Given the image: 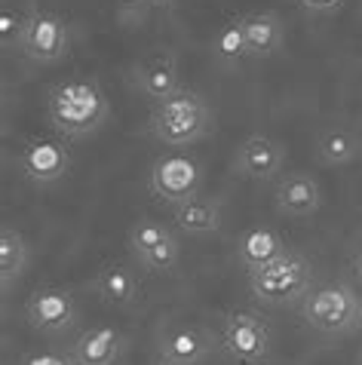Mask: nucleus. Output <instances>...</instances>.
<instances>
[{"instance_id": "1", "label": "nucleus", "mask_w": 362, "mask_h": 365, "mask_svg": "<svg viewBox=\"0 0 362 365\" xmlns=\"http://www.w3.org/2000/svg\"><path fill=\"white\" fill-rule=\"evenodd\" d=\"M49 126L62 138H86L110 117V101L93 77H68L46 96Z\"/></svg>"}, {"instance_id": "2", "label": "nucleus", "mask_w": 362, "mask_h": 365, "mask_svg": "<svg viewBox=\"0 0 362 365\" xmlns=\"http://www.w3.org/2000/svg\"><path fill=\"white\" fill-rule=\"evenodd\" d=\"M148 129L163 148L185 150L212 133V110H209V105L200 93L181 86L169 98L154 101Z\"/></svg>"}, {"instance_id": "3", "label": "nucleus", "mask_w": 362, "mask_h": 365, "mask_svg": "<svg viewBox=\"0 0 362 365\" xmlns=\"http://www.w3.org/2000/svg\"><path fill=\"white\" fill-rule=\"evenodd\" d=\"M249 289L264 307H289L304 301V295L314 289V267L301 252L286 249L279 258L249 270Z\"/></svg>"}, {"instance_id": "4", "label": "nucleus", "mask_w": 362, "mask_h": 365, "mask_svg": "<svg viewBox=\"0 0 362 365\" xmlns=\"http://www.w3.org/2000/svg\"><path fill=\"white\" fill-rule=\"evenodd\" d=\"M301 317L314 331L326 338H341L362 326V295H356L350 282H323L304 295Z\"/></svg>"}, {"instance_id": "5", "label": "nucleus", "mask_w": 362, "mask_h": 365, "mask_svg": "<svg viewBox=\"0 0 362 365\" xmlns=\"http://www.w3.org/2000/svg\"><path fill=\"white\" fill-rule=\"evenodd\" d=\"M200 185H203V163L178 148H169L166 154H160L148 172L150 194L160 202H172V206L200 194Z\"/></svg>"}, {"instance_id": "6", "label": "nucleus", "mask_w": 362, "mask_h": 365, "mask_svg": "<svg viewBox=\"0 0 362 365\" xmlns=\"http://www.w3.org/2000/svg\"><path fill=\"white\" fill-rule=\"evenodd\" d=\"M71 46V31H68L65 16L53 9H31L25 22V31L19 37V56L34 65H53L68 56Z\"/></svg>"}, {"instance_id": "7", "label": "nucleus", "mask_w": 362, "mask_h": 365, "mask_svg": "<svg viewBox=\"0 0 362 365\" xmlns=\"http://www.w3.org/2000/svg\"><path fill=\"white\" fill-rule=\"evenodd\" d=\"M16 166L31 185H53L65 178L71 169V150L68 138L53 135H28L16 150Z\"/></svg>"}, {"instance_id": "8", "label": "nucleus", "mask_w": 362, "mask_h": 365, "mask_svg": "<svg viewBox=\"0 0 362 365\" xmlns=\"http://www.w3.org/2000/svg\"><path fill=\"white\" fill-rule=\"evenodd\" d=\"M270 326L255 310H230L221 326V347L237 362H264L270 356Z\"/></svg>"}, {"instance_id": "9", "label": "nucleus", "mask_w": 362, "mask_h": 365, "mask_svg": "<svg viewBox=\"0 0 362 365\" xmlns=\"http://www.w3.org/2000/svg\"><path fill=\"white\" fill-rule=\"evenodd\" d=\"M129 252H133L138 267H145L150 273H172L178 264L181 246H178L175 233L163 221L142 218L129 230Z\"/></svg>"}, {"instance_id": "10", "label": "nucleus", "mask_w": 362, "mask_h": 365, "mask_svg": "<svg viewBox=\"0 0 362 365\" xmlns=\"http://www.w3.org/2000/svg\"><path fill=\"white\" fill-rule=\"evenodd\" d=\"M25 317L31 329L46 331V334H62L77 322V301L68 289L46 286L37 289L25 304Z\"/></svg>"}, {"instance_id": "11", "label": "nucleus", "mask_w": 362, "mask_h": 365, "mask_svg": "<svg viewBox=\"0 0 362 365\" xmlns=\"http://www.w3.org/2000/svg\"><path fill=\"white\" fill-rule=\"evenodd\" d=\"M283 166H286V148L264 133L249 135L237 148V157H234L237 175H243L249 181H274L283 172Z\"/></svg>"}, {"instance_id": "12", "label": "nucleus", "mask_w": 362, "mask_h": 365, "mask_svg": "<svg viewBox=\"0 0 362 365\" xmlns=\"http://www.w3.org/2000/svg\"><path fill=\"white\" fill-rule=\"evenodd\" d=\"M135 86L150 101H163L181 89L178 56L172 49H154L135 65Z\"/></svg>"}, {"instance_id": "13", "label": "nucleus", "mask_w": 362, "mask_h": 365, "mask_svg": "<svg viewBox=\"0 0 362 365\" xmlns=\"http://www.w3.org/2000/svg\"><path fill=\"white\" fill-rule=\"evenodd\" d=\"M160 356L163 359H172L181 365H200L209 353H212V334L197 329V326H185V322H172L160 331Z\"/></svg>"}, {"instance_id": "14", "label": "nucleus", "mask_w": 362, "mask_h": 365, "mask_svg": "<svg viewBox=\"0 0 362 365\" xmlns=\"http://www.w3.org/2000/svg\"><path fill=\"white\" fill-rule=\"evenodd\" d=\"M323 206V187L307 172H289L276 181V209L291 218H307Z\"/></svg>"}, {"instance_id": "15", "label": "nucleus", "mask_w": 362, "mask_h": 365, "mask_svg": "<svg viewBox=\"0 0 362 365\" xmlns=\"http://www.w3.org/2000/svg\"><path fill=\"white\" fill-rule=\"evenodd\" d=\"M126 350V341L114 326H93L80 331L71 356L77 365H117Z\"/></svg>"}, {"instance_id": "16", "label": "nucleus", "mask_w": 362, "mask_h": 365, "mask_svg": "<svg viewBox=\"0 0 362 365\" xmlns=\"http://www.w3.org/2000/svg\"><path fill=\"white\" fill-rule=\"evenodd\" d=\"M243 25H246V40H249V58H264L276 56L286 43V25L279 13L274 9H255V13H246L243 16Z\"/></svg>"}, {"instance_id": "17", "label": "nucleus", "mask_w": 362, "mask_h": 365, "mask_svg": "<svg viewBox=\"0 0 362 365\" xmlns=\"http://www.w3.org/2000/svg\"><path fill=\"white\" fill-rule=\"evenodd\" d=\"M95 292L110 307H129L138 301V277L123 261H108L95 277Z\"/></svg>"}, {"instance_id": "18", "label": "nucleus", "mask_w": 362, "mask_h": 365, "mask_svg": "<svg viewBox=\"0 0 362 365\" xmlns=\"http://www.w3.org/2000/svg\"><path fill=\"white\" fill-rule=\"evenodd\" d=\"M283 252H286V240L279 237L274 227H264V225H261V227H249L243 237L237 240V258L243 261L249 270L279 258Z\"/></svg>"}, {"instance_id": "19", "label": "nucleus", "mask_w": 362, "mask_h": 365, "mask_svg": "<svg viewBox=\"0 0 362 365\" xmlns=\"http://www.w3.org/2000/svg\"><path fill=\"white\" fill-rule=\"evenodd\" d=\"M175 225L181 230L203 237V233H215L221 227V202L212 197H187L185 202H175Z\"/></svg>"}, {"instance_id": "20", "label": "nucleus", "mask_w": 362, "mask_h": 365, "mask_svg": "<svg viewBox=\"0 0 362 365\" xmlns=\"http://www.w3.org/2000/svg\"><path fill=\"white\" fill-rule=\"evenodd\" d=\"M28 258H31V249H28V240L22 233L9 225L0 227V282H4V292L19 282L28 267Z\"/></svg>"}, {"instance_id": "21", "label": "nucleus", "mask_w": 362, "mask_h": 365, "mask_svg": "<svg viewBox=\"0 0 362 365\" xmlns=\"http://www.w3.org/2000/svg\"><path fill=\"white\" fill-rule=\"evenodd\" d=\"M316 157L326 166H347L359 157V138L347 126H329L316 138Z\"/></svg>"}, {"instance_id": "22", "label": "nucleus", "mask_w": 362, "mask_h": 365, "mask_svg": "<svg viewBox=\"0 0 362 365\" xmlns=\"http://www.w3.org/2000/svg\"><path fill=\"white\" fill-rule=\"evenodd\" d=\"M212 53H215L218 62H224V65H237V62H243V58H249V40H246L243 16L227 19V22L218 28V34L212 37Z\"/></svg>"}, {"instance_id": "23", "label": "nucleus", "mask_w": 362, "mask_h": 365, "mask_svg": "<svg viewBox=\"0 0 362 365\" xmlns=\"http://www.w3.org/2000/svg\"><path fill=\"white\" fill-rule=\"evenodd\" d=\"M25 22H28V16L13 13V9H4V13H0V43H4L6 49L19 46V37H22V31H25Z\"/></svg>"}, {"instance_id": "24", "label": "nucleus", "mask_w": 362, "mask_h": 365, "mask_svg": "<svg viewBox=\"0 0 362 365\" xmlns=\"http://www.w3.org/2000/svg\"><path fill=\"white\" fill-rule=\"evenodd\" d=\"M19 365H77L74 356H65V353H31V356H25Z\"/></svg>"}, {"instance_id": "25", "label": "nucleus", "mask_w": 362, "mask_h": 365, "mask_svg": "<svg viewBox=\"0 0 362 365\" xmlns=\"http://www.w3.org/2000/svg\"><path fill=\"white\" fill-rule=\"evenodd\" d=\"M301 6L307 9V13H319V16H326V13H338L341 6H344V0H298Z\"/></svg>"}, {"instance_id": "26", "label": "nucleus", "mask_w": 362, "mask_h": 365, "mask_svg": "<svg viewBox=\"0 0 362 365\" xmlns=\"http://www.w3.org/2000/svg\"><path fill=\"white\" fill-rule=\"evenodd\" d=\"M126 4H135V6H169L172 0H126Z\"/></svg>"}, {"instance_id": "27", "label": "nucleus", "mask_w": 362, "mask_h": 365, "mask_svg": "<svg viewBox=\"0 0 362 365\" xmlns=\"http://www.w3.org/2000/svg\"><path fill=\"white\" fill-rule=\"evenodd\" d=\"M353 270L359 273V279H362V246H359V252H356V258H353Z\"/></svg>"}, {"instance_id": "28", "label": "nucleus", "mask_w": 362, "mask_h": 365, "mask_svg": "<svg viewBox=\"0 0 362 365\" xmlns=\"http://www.w3.org/2000/svg\"><path fill=\"white\" fill-rule=\"evenodd\" d=\"M154 365H181V362H172V359H163V356H160Z\"/></svg>"}, {"instance_id": "29", "label": "nucleus", "mask_w": 362, "mask_h": 365, "mask_svg": "<svg viewBox=\"0 0 362 365\" xmlns=\"http://www.w3.org/2000/svg\"><path fill=\"white\" fill-rule=\"evenodd\" d=\"M237 365H264V362H237Z\"/></svg>"}, {"instance_id": "30", "label": "nucleus", "mask_w": 362, "mask_h": 365, "mask_svg": "<svg viewBox=\"0 0 362 365\" xmlns=\"http://www.w3.org/2000/svg\"><path fill=\"white\" fill-rule=\"evenodd\" d=\"M359 365H362V353H359Z\"/></svg>"}]
</instances>
